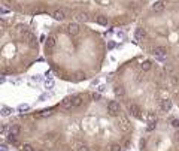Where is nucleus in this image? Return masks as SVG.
Instances as JSON below:
<instances>
[{
    "label": "nucleus",
    "mask_w": 179,
    "mask_h": 151,
    "mask_svg": "<svg viewBox=\"0 0 179 151\" xmlns=\"http://www.w3.org/2000/svg\"><path fill=\"white\" fill-rule=\"evenodd\" d=\"M107 112H109L111 115H115V117H118V115L121 114V106H120V103L115 102V100L109 102V103H107Z\"/></svg>",
    "instance_id": "f257e3e1"
},
{
    "label": "nucleus",
    "mask_w": 179,
    "mask_h": 151,
    "mask_svg": "<svg viewBox=\"0 0 179 151\" xmlns=\"http://www.w3.org/2000/svg\"><path fill=\"white\" fill-rule=\"evenodd\" d=\"M152 54H154L158 60H166L167 58V49L164 47H155L154 49H152Z\"/></svg>",
    "instance_id": "f03ea898"
},
{
    "label": "nucleus",
    "mask_w": 179,
    "mask_h": 151,
    "mask_svg": "<svg viewBox=\"0 0 179 151\" xmlns=\"http://www.w3.org/2000/svg\"><path fill=\"white\" fill-rule=\"evenodd\" d=\"M72 97L73 96H67V97H64L63 99V102H61V109H64V111H70V109H73L75 106H73V100H72Z\"/></svg>",
    "instance_id": "7ed1b4c3"
},
{
    "label": "nucleus",
    "mask_w": 179,
    "mask_h": 151,
    "mask_svg": "<svg viewBox=\"0 0 179 151\" xmlns=\"http://www.w3.org/2000/svg\"><path fill=\"white\" fill-rule=\"evenodd\" d=\"M67 33L70 34V36H78V34H79V25H78V23H70L67 25Z\"/></svg>",
    "instance_id": "20e7f679"
},
{
    "label": "nucleus",
    "mask_w": 179,
    "mask_h": 151,
    "mask_svg": "<svg viewBox=\"0 0 179 151\" xmlns=\"http://www.w3.org/2000/svg\"><path fill=\"white\" fill-rule=\"evenodd\" d=\"M128 114L131 115V117H134V118H139V117H140V109H139V106L134 105V103H130V105H128Z\"/></svg>",
    "instance_id": "39448f33"
},
{
    "label": "nucleus",
    "mask_w": 179,
    "mask_h": 151,
    "mask_svg": "<svg viewBox=\"0 0 179 151\" xmlns=\"http://www.w3.org/2000/svg\"><path fill=\"white\" fill-rule=\"evenodd\" d=\"M75 20H76L78 23H87V21H90V15H88L87 12L79 11V12L75 14Z\"/></svg>",
    "instance_id": "423d86ee"
},
{
    "label": "nucleus",
    "mask_w": 179,
    "mask_h": 151,
    "mask_svg": "<svg viewBox=\"0 0 179 151\" xmlns=\"http://www.w3.org/2000/svg\"><path fill=\"white\" fill-rule=\"evenodd\" d=\"M52 18L57 20V21H64L66 20V12L61 11V9H55L52 12Z\"/></svg>",
    "instance_id": "0eeeda50"
},
{
    "label": "nucleus",
    "mask_w": 179,
    "mask_h": 151,
    "mask_svg": "<svg viewBox=\"0 0 179 151\" xmlns=\"http://www.w3.org/2000/svg\"><path fill=\"white\" fill-rule=\"evenodd\" d=\"M134 38H136V40H139V42L145 40L146 39V32L139 27V29H136V32H134Z\"/></svg>",
    "instance_id": "6e6552de"
},
{
    "label": "nucleus",
    "mask_w": 179,
    "mask_h": 151,
    "mask_svg": "<svg viewBox=\"0 0 179 151\" xmlns=\"http://www.w3.org/2000/svg\"><path fill=\"white\" fill-rule=\"evenodd\" d=\"M96 23H97L98 25H103V27H106V25L109 24V20H107L105 15H100V14H98V15H96Z\"/></svg>",
    "instance_id": "1a4fd4ad"
},
{
    "label": "nucleus",
    "mask_w": 179,
    "mask_h": 151,
    "mask_svg": "<svg viewBox=\"0 0 179 151\" xmlns=\"http://www.w3.org/2000/svg\"><path fill=\"white\" fill-rule=\"evenodd\" d=\"M164 6H166V3H164V2H157L154 6H152V12H155V14L163 12V11H164Z\"/></svg>",
    "instance_id": "9d476101"
},
{
    "label": "nucleus",
    "mask_w": 179,
    "mask_h": 151,
    "mask_svg": "<svg viewBox=\"0 0 179 151\" xmlns=\"http://www.w3.org/2000/svg\"><path fill=\"white\" fill-rule=\"evenodd\" d=\"M45 48H46V51H52L54 48H55V39H54V38H48L46 39V43H45Z\"/></svg>",
    "instance_id": "9b49d317"
},
{
    "label": "nucleus",
    "mask_w": 179,
    "mask_h": 151,
    "mask_svg": "<svg viewBox=\"0 0 179 151\" xmlns=\"http://www.w3.org/2000/svg\"><path fill=\"white\" fill-rule=\"evenodd\" d=\"M113 91H115V96L118 97V99H122L124 94H125V93H124V87H122V85H116Z\"/></svg>",
    "instance_id": "f8f14e48"
},
{
    "label": "nucleus",
    "mask_w": 179,
    "mask_h": 151,
    "mask_svg": "<svg viewBox=\"0 0 179 151\" xmlns=\"http://www.w3.org/2000/svg\"><path fill=\"white\" fill-rule=\"evenodd\" d=\"M72 100H73V106H75V108H78V106H82V103H84L82 96H73V97H72Z\"/></svg>",
    "instance_id": "ddd939ff"
},
{
    "label": "nucleus",
    "mask_w": 179,
    "mask_h": 151,
    "mask_svg": "<svg viewBox=\"0 0 179 151\" xmlns=\"http://www.w3.org/2000/svg\"><path fill=\"white\" fill-rule=\"evenodd\" d=\"M161 109H163L164 112H167V111H170L172 109V100H163L161 102Z\"/></svg>",
    "instance_id": "4468645a"
},
{
    "label": "nucleus",
    "mask_w": 179,
    "mask_h": 151,
    "mask_svg": "<svg viewBox=\"0 0 179 151\" xmlns=\"http://www.w3.org/2000/svg\"><path fill=\"white\" fill-rule=\"evenodd\" d=\"M142 70H143V72H149V70L152 69V61H149V60H145V61H143V63H142Z\"/></svg>",
    "instance_id": "2eb2a0df"
},
{
    "label": "nucleus",
    "mask_w": 179,
    "mask_h": 151,
    "mask_svg": "<svg viewBox=\"0 0 179 151\" xmlns=\"http://www.w3.org/2000/svg\"><path fill=\"white\" fill-rule=\"evenodd\" d=\"M118 117H120V115H118ZM120 126H121V129H122V130H125V129H128V127H130V123L127 121V118L120 117Z\"/></svg>",
    "instance_id": "dca6fc26"
},
{
    "label": "nucleus",
    "mask_w": 179,
    "mask_h": 151,
    "mask_svg": "<svg viewBox=\"0 0 179 151\" xmlns=\"http://www.w3.org/2000/svg\"><path fill=\"white\" fill-rule=\"evenodd\" d=\"M20 132H21V127L18 126V124H14V126H11V129H9V133H12V135H20Z\"/></svg>",
    "instance_id": "f3484780"
},
{
    "label": "nucleus",
    "mask_w": 179,
    "mask_h": 151,
    "mask_svg": "<svg viewBox=\"0 0 179 151\" xmlns=\"http://www.w3.org/2000/svg\"><path fill=\"white\" fill-rule=\"evenodd\" d=\"M54 112V109L52 108H48V109H43L42 112H40V117H43V118H48V117H51V114Z\"/></svg>",
    "instance_id": "a211bd4d"
},
{
    "label": "nucleus",
    "mask_w": 179,
    "mask_h": 151,
    "mask_svg": "<svg viewBox=\"0 0 179 151\" xmlns=\"http://www.w3.org/2000/svg\"><path fill=\"white\" fill-rule=\"evenodd\" d=\"M170 84H172V85H179V76L176 73L170 75Z\"/></svg>",
    "instance_id": "6ab92c4d"
},
{
    "label": "nucleus",
    "mask_w": 179,
    "mask_h": 151,
    "mask_svg": "<svg viewBox=\"0 0 179 151\" xmlns=\"http://www.w3.org/2000/svg\"><path fill=\"white\" fill-rule=\"evenodd\" d=\"M155 127H157V121L152 118L151 120V123H148V127H146V130L148 132H152V130H155Z\"/></svg>",
    "instance_id": "aec40b11"
},
{
    "label": "nucleus",
    "mask_w": 179,
    "mask_h": 151,
    "mask_svg": "<svg viewBox=\"0 0 179 151\" xmlns=\"http://www.w3.org/2000/svg\"><path fill=\"white\" fill-rule=\"evenodd\" d=\"M2 115H5V117H8V115H11L12 114V108H9V106H3L2 108Z\"/></svg>",
    "instance_id": "412c9836"
},
{
    "label": "nucleus",
    "mask_w": 179,
    "mask_h": 151,
    "mask_svg": "<svg viewBox=\"0 0 179 151\" xmlns=\"http://www.w3.org/2000/svg\"><path fill=\"white\" fill-rule=\"evenodd\" d=\"M170 126H172V127H175V129H178V130H179V120H178L176 117L170 118Z\"/></svg>",
    "instance_id": "4be33fe9"
},
{
    "label": "nucleus",
    "mask_w": 179,
    "mask_h": 151,
    "mask_svg": "<svg viewBox=\"0 0 179 151\" xmlns=\"http://www.w3.org/2000/svg\"><path fill=\"white\" fill-rule=\"evenodd\" d=\"M21 150H23V151H34L33 147H31L30 144H27V142H25V144H21Z\"/></svg>",
    "instance_id": "5701e85b"
},
{
    "label": "nucleus",
    "mask_w": 179,
    "mask_h": 151,
    "mask_svg": "<svg viewBox=\"0 0 179 151\" xmlns=\"http://www.w3.org/2000/svg\"><path fill=\"white\" fill-rule=\"evenodd\" d=\"M109 151H121V145L120 144H112L109 147Z\"/></svg>",
    "instance_id": "b1692460"
},
{
    "label": "nucleus",
    "mask_w": 179,
    "mask_h": 151,
    "mask_svg": "<svg viewBox=\"0 0 179 151\" xmlns=\"http://www.w3.org/2000/svg\"><path fill=\"white\" fill-rule=\"evenodd\" d=\"M75 78H76V81H84V79H85V73L84 72H78Z\"/></svg>",
    "instance_id": "393cba45"
},
{
    "label": "nucleus",
    "mask_w": 179,
    "mask_h": 151,
    "mask_svg": "<svg viewBox=\"0 0 179 151\" xmlns=\"http://www.w3.org/2000/svg\"><path fill=\"white\" fill-rule=\"evenodd\" d=\"M8 141L12 142V144H16V135H12V133H9V135H8Z\"/></svg>",
    "instance_id": "a878e982"
},
{
    "label": "nucleus",
    "mask_w": 179,
    "mask_h": 151,
    "mask_svg": "<svg viewBox=\"0 0 179 151\" xmlns=\"http://www.w3.org/2000/svg\"><path fill=\"white\" fill-rule=\"evenodd\" d=\"M76 151H90V148H88L87 145H84V144H78Z\"/></svg>",
    "instance_id": "bb28decb"
},
{
    "label": "nucleus",
    "mask_w": 179,
    "mask_h": 151,
    "mask_svg": "<svg viewBox=\"0 0 179 151\" xmlns=\"http://www.w3.org/2000/svg\"><path fill=\"white\" fill-rule=\"evenodd\" d=\"M45 87H46V88H52L54 87V79H46V81H45Z\"/></svg>",
    "instance_id": "cd10ccee"
},
{
    "label": "nucleus",
    "mask_w": 179,
    "mask_h": 151,
    "mask_svg": "<svg viewBox=\"0 0 179 151\" xmlns=\"http://www.w3.org/2000/svg\"><path fill=\"white\" fill-rule=\"evenodd\" d=\"M30 108V105H27V103H24V105H20V106H18V111H27V109H29Z\"/></svg>",
    "instance_id": "c85d7f7f"
},
{
    "label": "nucleus",
    "mask_w": 179,
    "mask_h": 151,
    "mask_svg": "<svg viewBox=\"0 0 179 151\" xmlns=\"http://www.w3.org/2000/svg\"><path fill=\"white\" fill-rule=\"evenodd\" d=\"M116 47V43L113 42V40H109V42H107V49H113Z\"/></svg>",
    "instance_id": "c756f323"
},
{
    "label": "nucleus",
    "mask_w": 179,
    "mask_h": 151,
    "mask_svg": "<svg viewBox=\"0 0 179 151\" xmlns=\"http://www.w3.org/2000/svg\"><path fill=\"white\" fill-rule=\"evenodd\" d=\"M93 99H94V100H100V99H102V96L98 94V93H96V94L93 96Z\"/></svg>",
    "instance_id": "7c9ffc66"
},
{
    "label": "nucleus",
    "mask_w": 179,
    "mask_h": 151,
    "mask_svg": "<svg viewBox=\"0 0 179 151\" xmlns=\"http://www.w3.org/2000/svg\"><path fill=\"white\" fill-rule=\"evenodd\" d=\"M0 151H8V147L6 145H0Z\"/></svg>",
    "instance_id": "2f4dec72"
},
{
    "label": "nucleus",
    "mask_w": 179,
    "mask_h": 151,
    "mask_svg": "<svg viewBox=\"0 0 179 151\" xmlns=\"http://www.w3.org/2000/svg\"><path fill=\"white\" fill-rule=\"evenodd\" d=\"M0 12H2V14H8L9 9H5V8H2V9H0Z\"/></svg>",
    "instance_id": "473e14b6"
},
{
    "label": "nucleus",
    "mask_w": 179,
    "mask_h": 151,
    "mask_svg": "<svg viewBox=\"0 0 179 151\" xmlns=\"http://www.w3.org/2000/svg\"><path fill=\"white\" fill-rule=\"evenodd\" d=\"M175 138H176V139H178V142H179V130L176 132V135H175Z\"/></svg>",
    "instance_id": "72a5a7b5"
},
{
    "label": "nucleus",
    "mask_w": 179,
    "mask_h": 151,
    "mask_svg": "<svg viewBox=\"0 0 179 151\" xmlns=\"http://www.w3.org/2000/svg\"><path fill=\"white\" fill-rule=\"evenodd\" d=\"M2 82H5V78H0V84H2Z\"/></svg>",
    "instance_id": "f704fd0d"
},
{
    "label": "nucleus",
    "mask_w": 179,
    "mask_h": 151,
    "mask_svg": "<svg viewBox=\"0 0 179 151\" xmlns=\"http://www.w3.org/2000/svg\"><path fill=\"white\" fill-rule=\"evenodd\" d=\"M148 2H149V0H148Z\"/></svg>",
    "instance_id": "c9c22d12"
},
{
    "label": "nucleus",
    "mask_w": 179,
    "mask_h": 151,
    "mask_svg": "<svg viewBox=\"0 0 179 151\" xmlns=\"http://www.w3.org/2000/svg\"><path fill=\"white\" fill-rule=\"evenodd\" d=\"M40 151H42V150H40Z\"/></svg>",
    "instance_id": "e433bc0d"
}]
</instances>
